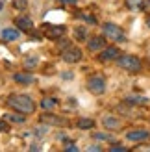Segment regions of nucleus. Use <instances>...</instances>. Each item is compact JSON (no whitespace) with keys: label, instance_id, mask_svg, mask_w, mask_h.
Returning a JSON list of instances; mask_svg holds the SVG:
<instances>
[{"label":"nucleus","instance_id":"5701e85b","mask_svg":"<svg viewBox=\"0 0 150 152\" xmlns=\"http://www.w3.org/2000/svg\"><path fill=\"white\" fill-rule=\"evenodd\" d=\"M80 19H84L85 22H89V24H95L96 19L93 17V15H89V13H80Z\"/></svg>","mask_w":150,"mask_h":152},{"label":"nucleus","instance_id":"f8f14e48","mask_svg":"<svg viewBox=\"0 0 150 152\" xmlns=\"http://www.w3.org/2000/svg\"><path fill=\"white\" fill-rule=\"evenodd\" d=\"M13 80L17 82V83H24V86H28V83H32L35 78L32 74H24V72H19V74H15L13 76Z\"/></svg>","mask_w":150,"mask_h":152},{"label":"nucleus","instance_id":"ddd939ff","mask_svg":"<svg viewBox=\"0 0 150 152\" xmlns=\"http://www.w3.org/2000/svg\"><path fill=\"white\" fill-rule=\"evenodd\" d=\"M41 123H47V124H63V119H59L56 115H50V113H47V115H41Z\"/></svg>","mask_w":150,"mask_h":152},{"label":"nucleus","instance_id":"423d86ee","mask_svg":"<svg viewBox=\"0 0 150 152\" xmlns=\"http://www.w3.org/2000/svg\"><path fill=\"white\" fill-rule=\"evenodd\" d=\"M126 139H130L133 143H143V141L150 139V132L148 130H132L126 134Z\"/></svg>","mask_w":150,"mask_h":152},{"label":"nucleus","instance_id":"6ab92c4d","mask_svg":"<svg viewBox=\"0 0 150 152\" xmlns=\"http://www.w3.org/2000/svg\"><path fill=\"white\" fill-rule=\"evenodd\" d=\"M126 6L130 10H143V0H126Z\"/></svg>","mask_w":150,"mask_h":152},{"label":"nucleus","instance_id":"a878e982","mask_svg":"<svg viewBox=\"0 0 150 152\" xmlns=\"http://www.w3.org/2000/svg\"><path fill=\"white\" fill-rule=\"evenodd\" d=\"M65 148H67V150H78V147H76V145H72V143H67Z\"/></svg>","mask_w":150,"mask_h":152},{"label":"nucleus","instance_id":"6e6552de","mask_svg":"<svg viewBox=\"0 0 150 152\" xmlns=\"http://www.w3.org/2000/svg\"><path fill=\"white\" fill-rule=\"evenodd\" d=\"M119 56H121V52H119L117 47H104L102 52H100V59H104V61H109V59H117Z\"/></svg>","mask_w":150,"mask_h":152},{"label":"nucleus","instance_id":"b1692460","mask_svg":"<svg viewBox=\"0 0 150 152\" xmlns=\"http://www.w3.org/2000/svg\"><path fill=\"white\" fill-rule=\"evenodd\" d=\"M24 65L28 67V69H33V67L37 65V58H26V61H24Z\"/></svg>","mask_w":150,"mask_h":152},{"label":"nucleus","instance_id":"f257e3e1","mask_svg":"<svg viewBox=\"0 0 150 152\" xmlns=\"http://www.w3.org/2000/svg\"><path fill=\"white\" fill-rule=\"evenodd\" d=\"M6 104L9 106V108H13L15 111L24 113V115H28V113H33V111H35V102H33L28 95L13 93V95H9V96L6 98Z\"/></svg>","mask_w":150,"mask_h":152},{"label":"nucleus","instance_id":"20e7f679","mask_svg":"<svg viewBox=\"0 0 150 152\" xmlns=\"http://www.w3.org/2000/svg\"><path fill=\"white\" fill-rule=\"evenodd\" d=\"M87 89L95 95H102L104 89H106V80H104L102 76H93V78H89V82H87Z\"/></svg>","mask_w":150,"mask_h":152},{"label":"nucleus","instance_id":"9d476101","mask_svg":"<svg viewBox=\"0 0 150 152\" xmlns=\"http://www.w3.org/2000/svg\"><path fill=\"white\" fill-rule=\"evenodd\" d=\"M15 24H17V28L20 30V32H30V30L33 28V22L28 17H17L15 19Z\"/></svg>","mask_w":150,"mask_h":152},{"label":"nucleus","instance_id":"0eeeda50","mask_svg":"<svg viewBox=\"0 0 150 152\" xmlns=\"http://www.w3.org/2000/svg\"><path fill=\"white\" fill-rule=\"evenodd\" d=\"M65 35V26L58 24V26H47V37L48 39H61Z\"/></svg>","mask_w":150,"mask_h":152},{"label":"nucleus","instance_id":"393cba45","mask_svg":"<svg viewBox=\"0 0 150 152\" xmlns=\"http://www.w3.org/2000/svg\"><path fill=\"white\" fill-rule=\"evenodd\" d=\"M7 130V124H6V119H0V132Z\"/></svg>","mask_w":150,"mask_h":152},{"label":"nucleus","instance_id":"4468645a","mask_svg":"<svg viewBox=\"0 0 150 152\" xmlns=\"http://www.w3.org/2000/svg\"><path fill=\"white\" fill-rule=\"evenodd\" d=\"M56 106H58V100H56V98L44 96L43 100H41V108H43V110H47V111H50V110H54Z\"/></svg>","mask_w":150,"mask_h":152},{"label":"nucleus","instance_id":"f03ea898","mask_svg":"<svg viewBox=\"0 0 150 152\" xmlns=\"http://www.w3.org/2000/svg\"><path fill=\"white\" fill-rule=\"evenodd\" d=\"M117 65L121 69H126L130 72H137L141 71V59L135 56H119L117 58Z\"/></svg>","mask_w":150,"mask_h":152},{"label":"nucleus","instance_id":"bb28decb","mask_svg":"<svg viewBox=\"0 0 150 152\" xmlns=\"http://www.w3.org/2000/svg\"><path fill=\"white\" fill-rule=\"evenodd\" d=\"M111 150H121V152H124V150H126V147H121V145H113V147H111Z\"/></svg>","mask_w":150,"mask_h":152},{"label":"nucleus","instance_id":"dca6fc26","mask_svg":"<svg viewBox=\"0 0 150 152\" xmlns=\"http://www.w3.org/2000/svg\"><path fill=\"white\" fill-rule=\"evenodd\" d=\"M4 119H6V121H9V123H19V124H22V123L26 121L24 113H19V115H13V113H6Z\"/></svg>","mask_w":150,"mask_h":152},{"label":"nucleus","instance_id":"cd10ccee","mask_svg":"<svg viewBox=\"0 0 150 152\" xmlns=\"http://www.w3.org/2000/svg\"><path fill=\"white\" fill-rule=\"evenodd\" d=\"M61 2H65V4H76V0H61Z\"/></svg>","mask_w":150,"mask_h":152},{"label":"nucleus","instance_id":"39448f33","mask_svg":"<svg viewBox=\"0 0 150 152\" xmlns=\"http://www.w3.org/2000/svg\"><path fill=\"white\" fill-rule=\"evenodd\" d=\"M61 58L65 59L67 63H78L80 59H82V50L80 48H76V47H69L63 54H61Z\"/></svg>","mask_w":150,"mask_h":152},{"label":"nucleus","instance_id":"412c9836","mask_svg":"<svg viewBox=\"0 0 150 152\" xmlns=\"http://www.w3.org/2000/svg\"><path fill=\"white\" fill-rule=\"evenodd\" d=\"M85 35H87L85 28H76V30H74V37H76L78 41H84V39H85Z\"/></svg>","mask_w":150,"mask_h":152},{"label":"nucleus","instance_id":"7ed1b4c3","mask_svg":"<svg viewBox=\"0 0 150 152\" xmlns=\"http://www.w3.org/2000/svg\"><path fill=\"white\" fill-rule=\"evenodd\" d=\"M102 30H104V35L109 37V39H113V41H124L126 39L124 32L117 24H113V22H106V24L102 26Z\"/></svg>","mask_w":150,"mask_h":152},{"label":"nucleus","instance_id":"a211bd4d","mask_svg":"<svg viewBox=\"0 0 150 152\" xmlns=\"http://www.w3.org/2000/svg\"><path fill=\"white\" fill-rule=\"evenodd\" d=\"M126 102H132V104H146V102H148V98H146V96L130 95V96H126Z\"/></svg>","mask_w":150,"mask_h":152},{"label":"nucleus","instance_id":"2eb2a0df","mask_svg":"<svg viewBox=\"0 0 150 152\" xmlns=\"http://www.w3.org/2000/svg\"><path fill=\"white\" fill-rule=\"evenodd\" d=\"M104 126L109 128V130H117L121 126V121L115 119V117H104Z\"/></svg>","mask_w":150,"mask_h":152},{"label":"nucleus","instance_id":"f3484780","mask_svg":"<svg viewBox=\"0 0 150 152\" xmlns=\"http://www.w3.org/2000/svg\"><path fill=\"white\" fill-rule=\"evenodd\" d=\"M95 126V121L93 119H80L78 121V128L80 130H89V128Z\"/></svg>","mask_w":150,"mask_h":152},{"label":"nucleus","instance_id":"c756f323","mask_svg":"<svg viewBox=\"0 0 150 152\" xmlns=\"http://www.w3.org/2000/svg\"><path fill=\"white\" fill-rule=\"evenodd\" d=\"M2 6H4V4H2V2H0V11H2Z\"/></svg>","mask_w":150,"mask_h":152},{"label":"nucleus","instance_id":"c85d7f7f","mask_svg":"<svg viewBox=\"0 0 150 152\" xmlns=\"http://www.w3.org/2000/svg\"><path fill=\"white\" fill-rule=\"evenodd\" d=\"M146 24H148V28H150V17H148V19H146Z\"/></svg>","mask_w":150,"mask_h":152},{"label":"nucleus","instance_id":"1a4fd4ad","mask_svg":"<svg viewBox=\"0 0 150 152\" xmlns=\"http://www.w3.org/2000/svg\"><path fill=\"white\" fill-rule=\"evenodd\" d=\"M87 47H89V50H102L104 47H106V41H104V37H100V35H96V37H91V39L87 41Z\"/></svg>","mask_w":150,"mask_h":152},{"label":"nucleus","instance_id":"4be33fe9","mask_svg":"<svg viewBox=\"0 0 150 152\" xmlns=\"http://www.w3.org/2000/svg\"><path fill=\"white\" fill-rule=\"evenodd\" d=\"M13 7H17V10H26V4H28V0H13Z\"/></svg>","mask_w":150,"mask_h":152},{"label":"nucleus","instance_id":"aec40b11","mask_svg":"<svg viewBox=\"0 0 150 152\" xmlns=\"http://www.w3.org/2000/svg\"><path fill=\"white\" fill-rule=\"evenodd\" d=\"M93 139H96V141H113V137H111L109 134H102V132H96L93 135Z\"/></svg>","mask_w":150,"mask_h":152},{"label":"nucleus","instance_id":"9b49d317","mask_svg":"<svg viewBox=\"0 0 150 152\" xmlns=\"http://www.w3.org/2000/svg\"><path fill=\"white\" fill-rule=\"evenodd\" d=\"M19 37H20V34L17 32V30H13V28H4V30H2V39L7 41V43L17 41Z\"/></svg>","mask_w":150,"mask_h":152}]
</instances>
